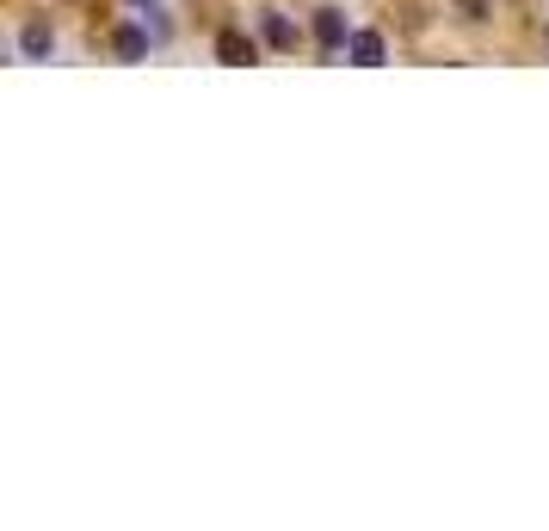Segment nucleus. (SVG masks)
<instances>
[{"label":"nucleus","instance_id":"nucleus-6","mask_svg":"<svg viewBox=\"0 0 549 531\" xmlns=\"http://www.w3.org/2000/svg\"><path fill=\"white\" fill-rule=\"evenodd\" d=\"M260 31H266V44H278V50L297 44V25H290L284 13H266V19H260Z\"/></svg>","mask_w":549,"mask_h":531},{"label":"nucleus","instance_id":"nucleus-5","mask_svg":"<svg viewBox=\"0 0 549 531\" xmlns=\"http://www.w3.org/2000/svg\"><path fill=\"white\" fill-rule=\"evenodd\" d=\"M112 44H118L124 62H142V56H149V31H142V25H118V38H112Z\"/></svg>","mask_w":549,"mask_h":531},{"label":"nucleus","instance_id":"nucleus-1","mask_svg":"<svg viewBox=\"0 0 549 531\" xmlns=\"http://www.w3.org/2000/svg\"><path fill=\"white\" fill-rule=\"evenodd\" d=\"M315 38H321V50H340V44L352 38V31H346V13H340V7H321V13H315Z\"/></svg>","mask_w":549,"mask_h":531},{"label":"nucleus","instance_id":"nucleus-2","mask_svg":"<svg viewBox=\"0 0 549 531\" xmlns=\"http://www.w3.org/2000/svg\"><path fill=\"white\" fill-rule=\"evenodd\" d=\"M260 50H253V38L247 31H223V38H216V62H229V68H241V62H253Z\"/></svg>","mask_w":549,"mask_h":531},{"label":"nucleus","instance_id":"nucleus-3","mask_svg":"<svg viewBox=\"0 0 549 531\" xmlns=\"http://www.w3.org/2000/svg\"><path fill=\"white\" fill-rule=\"evenodd\" d=\"M346 56H352L358 68H377V62H383V38H377V31H352V38H346Z\"/></svg>","mask_w":549,"mask_h":531},{"label":"nucleus","instance_id":"nucleus-7","mask_svg":"<svg viewBox=\"0 0 549 531\" xmlns=\"http://www.w3.org/2000/svg\"><path fill=\"white\" fill-rule=\"evenodd\" d=\"M457 7H463L469 19H488V0H457Z\"/></svg>","mask_w":549,"mask_h":531},{"label":"nucleus","instance_id":"nucleus-8","mask_svg":"<svg viewBox=\"0 0 549 531\" xmlns=\"http://www.w3.org/2000/svg\"><path fill=\"white\" fill-rule=\"evenodd\" d=\"M130 7H155V0H130Z\"/></svg>","mask_w":549,"mask_h":531},{"label":"nucleus","instance_id":"nucleus-4","mask_svg":"<svg viewBox=\"0 0 549 531\" xmlns=\"http://www.w3.org/2000/svg\"><path fill=\"white\" fill-rule=\"evenodd\" d=\"M19 50H25L31 62H44V56L56 50V31H50V25H25V31H19Z\"/></svg>","mask_w":549,"mask_h":531}]
</instances>
